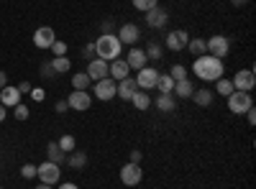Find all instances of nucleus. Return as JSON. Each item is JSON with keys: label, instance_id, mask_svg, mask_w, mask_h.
I'll return each instance as SVG.
<instances>
[{"label": "nucleus", "instance_id": "1", "mask_svg": "<svg viewBox=\"0 0 256 189\" xmlns=\"http://www.w3.org/2000/svg\"><path fill=\"white\" fill-rule=\"evenodd\" d=\"M192 74H195L198 79H202V82H216L226 74V64L218 56L202 54V56H195V61H192Z\"/></svg>", "mask_w": 256, "mask_h": 189}, {"label": "nucleus", "instance_id": "2", "mask_svg": "<svg viewBox=\"0 0 256 189\" xmlns=\"http://www.w3.org/2000/svg\"><path fill=\"white\" fill-rule=\"evenodd\" d=\"M92 44H95V56L102 59V61L120 59V54H123V44L118 41L116 33H102V36H98V41H92Z\"/></svg>", "mask_w": 256, "mask_h": 189}, {"label": "nucleus", "instance_id": "3", "mask_svg": "<svg viewBox=\"0 0 256 189\" xmlns=\"http://www.w3.org/2000/svg\"><path fill=\"white\" fill-rule=\"evenodd\" d=\"M226 100H228V110H230L233 115H244L246 110H251V108H254V97H251V92L233 90Z\"/></svg>", "mask_w": 256, "mask_h": 189}, {"label": "nucleus", "instance_id": "4", "mask_svg": "<svg viewBox=\"0 0 256 189\" xmlns=\"http://www.w3.org/2000/svg\"><path fill=\"white\" fill-rule=\"evenodd\" d=\"M36 179H38L41 184H49V187L59 184V179H62V166L54 164V161L38 164V166H36Z\"/></svg>", "mask_w": 256, "mask_h": 189}, {"label": "nucleus", "instance_id": "5", "mask_svg": "<svg viewBox=\"0 0 256 189\" xmlns=\"http://www.w3.org/2000/svg\"><path fill=\"white\" fill-rule=\"evenodd\" d=\"M205 46H208V54L210 56H218V59H226L230 54V38L223 36V33H216V36H210L205 41Z\"/></svg>", "mask_w": 256, "mask_h": 189}, {"label": "nucleus", "instance_id": "6", "mask_svg": "<svg viewBox=\"0 0 256 189\" xmlns=\"http://www.w3.org/2000/svg\"><path fill=\"white\" fill-rule=\"evenodd\" d=\"M116 87H118V82L110 79V77H105V79H98L95 85H92V97H98L100 102H110L116 97Z\"/></svg>", "mask_w": 256, "mask_h": 189}, {"label": "nucleus", "instance_id": "7", "mask_svg": "<svg viewBox=\"0 0 256 189\" xmlns=\"http://www.w3.org/2000/svg\"><path fill=\"white\" fill-rule=\"evenodd\" d=\"M67 105H70V110H77V113L90 110L92 108L90 90H72V95H67Z\"/></svg>", "mask_w": 256, "mask_h": 189}, {"label": "nucleus", "instance_id": "8", "mask_svg": "<svg viewBox=\"0 0 256 189\" xmlns=\"http://www.w3.org/2000/svg\"><path fill=\"white\" fill-rule=\"evenodd\" d=\"M187 41H190V33H187L184 28H174V31H169V33H166L164 46H166L169 51L180 54V51H184V49H187Z\"/></svg>", "mask_w": 256, "mask_h": 189}, {"label": "nucleus", "instance_id": "9", "mask_svg": "<svg viewBox=\"0 0 256 189\" xmlns=\"http://www.w3.org/2000/svg\"><path fill=\"white\" fill-rule=\"evenodd\" d=\"M233 90H241V92H251L256 87V74H254V67L248 69H238L236 74H233Z\"/></svg>", "mask_w": 256, "mask_h": 189}, {"label": "nucleus", "instance_id": "10", "mask_svg": "<svg viewBox=\"0 0 256 189\" xmlns=\"http://www.w3.org/2000/svg\"><path fill=\"white\" fill-rule=\"evenodd\" d=\"M134 79H136L138 90H144V92H152V90H156L159 69H154V67H144V69H138V74H136Z\"/></svg>", "mask_w": 256, "mask_h": 189}, {"label": "nucleus", "instance_id": "11", "mask_svg": "<svg viewBox=\"0 0 256 189\" xmlns=\"http://www.w3.org/2000/svg\"><path fill=\"white\" fill-rule=\"evenodd\" d=\"M120 182L126 187H138L144 182V172H141V164L128 161L126 166H120Z\"/></svg>", "mask_w": 256, "mask_h": 189}, {"label": "nucleus", "instance_id": "12", "mask_svg": "<svg viewBox=\"0 0 256 189\" xmlns=\"http://www.w3.org/2000/svg\"><path fill=\"white\" fill-rule=\"evenodd\" d=\"M54 41H56V33H54V28H52V26H38V28L34 31V46H36V49H41V51L52 49Z\"/></svg>", "mask_w": 256, "mask_h": 189}, {"label": "nucleus", "instance_id": "13", "mask_svg": "<svg viewBox=\"0 0 256 189\" xmlns=\"http://www.w3.org/2000/svg\"><path fill=\"white\" fill-rule=\"evenodd\" d=\"M138 38H141V28L136 23H123L118 28V41H120L123 46H136Z\"/></svg>", "mask_w": 256, "mask_h": 189}, {"label": "nucleus", "instance_id": "14", "mask_svg": "<svg viewBox=\"0 0 256 189\" xmlns=\"http://www.w3.org/2000/svg\"><path fill=\"white\" fill-rule=\"evenodd\" d=\"M166 23H169V13H166L162 5H156V8H152V10L146 13V26H148V28L162 31Z\"/></svg>", "mask_w": 256, "mask_h": 189}, {"label": "nucleus", "instance_id": "15", "mask_svg": "<svg viewBox=\"0 0 256 189\" xmlns=\"http://www.w3.org/2000/svg\"><path fill=\"white\" fill-rule=\"evenodd\" d=\"M126 64L131 67V69H144V67H148V59H146V51L144 49H138V46H131L128 49V54H126Z\"/></svg>", "mask_w": 256, "mask_h": 189}, {"label": "nucleus", "instance_id": "16", "mask_svg": "<svg viewBox=\"0 0 256 189\" xmlns=\"http://www.w3.org/2000/svg\"><path fill=\"white\" fill-rule=\"evenodd\" d=\"M108 77L116 79V82L131 77V67L126 64V59H113V61H108Z\"/></svg>", "mask_w": 256, "mask_h": 189}, {"label": "nucleus", "instance_id": "17", "mask_svg": "<svg viewBox=\"0 0 256 189\" xmlns=\"http://www.w3.org/2000/svg\"><path fill=\"white\" fill-rule=\"evenodd\" d=\"M136 90H138L136 79H134V77H126V79H120V82H118V87H116V97H120V100H126V102H131V97L136 95Z\"/></svg>", "mask_w": 256, "mask_h": 189}, {"label": "nucleus", "instance_id": "18", "mask_svg": "<svg viewBox=\"0 0 256 189\" xmlns=\"http://www.w3.org/2000/svg\"><path fill=\"white\" fill-rule=\"evenodd\" d=\"M88 77L92 79V82H98V79H105L108 77V61H102V59H90V64H88Z\"/></svg>", "mask_w": 256, "mask_h": 189}, {"label": "nucleus", "instance_id": "19", "mask_svg": "<svg viewBox=\"0 0 256 189\" xmlns=\"http://www.w3.org/2000/svg\"><path fill=\"white\" fill-rule=\"evenodd\" d=\"M18 102H20V92H18V87L6 85L3 90H0V105H6V108H16Z\"/></svg>", "mask_w": 256, "mask_h": 189}, {"label": "nucleus", "instance_id": "20", "mask_svg": "<svg viewBox=\"0 0 256 189\" xmlns=\"http://www.w3.org/2000/svg\"><path fill=\"white\" fill-rule=\"evenodd\" d=\"M152 105H156V110H162V113H174L177 110V97L174 95H159L156 100H152Z\"/></svg>", "mask_w": 256, "mask_h": 189}, {"label": "nucleus", "instance_id": "21", "mask_svg": "<svg viewBox=\"0 0 256 189\" xmlns=\"http://www.w3.org/2000/svg\"><path fill=\"white\" fill-rule=\"evenodd\" d=\"M195 90H198V87H195V82H192V79L187 77V79L174 82V90H172V95H174V97L180 95V97H184V100H187V97H192V92H195Z\"/></svg>", "mask_w": 256, "mask_h": 189}, {"label": "nucleus", "instance_id": "22", "mask_svg": "<svg viewBox=\"0 0 256 189\" xmlns=\"http://www.w3.org/2000/svg\"><path fill=\"white\" fill-rule=\"evenodd\" d=\"M190 100H195V105L198 108H210L212 105V100H216V95H212L210 90H205V87H200V90H195L192 92V97Z\"/></svg>", "mask_w": 256, "mask_h": 189}, {"label": "nucleus", "instance_id": "23", "mask_svg": "<svg viewBox=\"0 0 256 189\" xmlns=\"http://www.w3.org/2000/svg\"><path fill=\"white\" fill-rule=\"evenodd\" d=\"M46 161H54V164H59V166L67 161V154L59 149V143H56V141H52V143L46 146Z\"/></svg>", "mask_w": 256, "mask_h": 189}, {"label": "nucleus", "instance_id": "24", "mask_svg": "<svg viewBox=\"0 0 256 189\" xmlns=\"http://www.w3.org/2000/svg\"><path fill=\"white\" fill-rule=\"evenodd\" d=\"M144 51H146V59L148 61H162V56H164V46L159 44V41H148Z\"/></svg>", "mask_w": 256, "mask_h": 189}, {"label": "nucleus", "instance_id": "25", "mask_svg": "<svg viewBox=\"0 0 256 189\" xmlns=\"http://www.w3.org/2000/svg\"><path fill=\"white\" fill-rule=\"evenodd\" d=\"M131 102H134V108L136 110H148V108H152V95H146L144 90H136V95L131 97Z\"/></svg>", "mask_w": 256, "mask_h": 189}, {"label": "nucleus", "instance_id": "26", "mask_svg": "<svg viewBox=\"0 0 256 189\" xmlns=\"http://www.w3.org/2000/svg\"><path fill=\"white\" fill-rule=\"evenodd\" d=\"M187 51L192 54V56H202V54H208V46H205V38H190L187 41Z\"/></svg>", "mask_w": 256, "mask_h": 189}, {"label": "nucleus", "instance_id": "27", "mask_svg": "<svg viewBox=\"0 0 256 189\" xmlns=\"http://www.w3.org/2000/svg\"><path fill=\"white\" fill-rule=\"evenodd\" d=\"M92 79L88 77V72H77L72 74V90H90Z\"/></svg>", "mask_w": 256, "mask_h": 189}, {"label": "nucleus", "instance_id": "28", "mask_svg": "<svg viewBox=\"0 0 256 189\" xmlns=\"http://www.w3.org/2000/svg\"><path fill=\"white\" fill-rule=\"evenodd\" d=\"M156 90H159V95H172V90H174V79L169 77V74H159V79H156Z\"/></svg>", "mask_w": 256, "mask_h": 189}, {"label": "nucleus", "instance_id": "29", "mask_svg": "<svg viewBox=\"0 0 256 189\" xmlns=\"http://www.w3.org/2000/svg\"><path fill=\"white\" fill-rule=\"evenodd\" d=\"M52 67H54L56 74H67L72 69V61H70V56H54L52 59Z\"/></svg>", "mask_w": 256, "mask_h": 189}, {"label": "nucleus", "instance_id": "30", "mask_svg": "<svg viewBox=\"0 0 256 189\" xmlns=\"http://www.w3.org/2000/svg\"><path fill=\"white\" fill-rule=\"evenodd\" d=\"M67 164L72 166V169H82V166L88 164V154L84 151H72V154H67Z\"/></svg>", "mask_w": 256, "mask_h": 189}, {"label": "nucleus", "instance_id": "31", "mask_svg": "<svg viewBox=\"0 0 256 189\" xmlns=\"http://www.w3.org/2000/svg\"><path fill=\"white\" fill-rule=\"evenodd\" d=\"M216 92H218L220 97H228V95L233 92V82H230V79H226V77L216 79Z\"/></svg>", "mask_w": 256, "mask_h": 189}, {"label": "nucleus", "instance_id": "32", "mask_svg": "<svg viewBox=\"0 0 256 189\" xmlns=\"http://www.w3.org/2000/svg\"><path fill=\"white\" fill-rule=\"evenodd\" d=\"M59 149L64 151V154H72L74 149H77V141H74V136H59Z\"/></svg>", "mask_w": 256, "mask_h": 189}, {"label": "nucleus", "instance_id": "33", "mask_svg": "<svg viewBox=\"0 0 256 189\" xmlns=\"http://www.w3.org/2000/svg\"><path fill=\"white\" fill-rule=\"evenodd\" d=\"M131 5H134L136 10H141V13H148L152 8L159 5V0H131Z\"/></svg>", "mask_w": 256, "mask_h": 189}, {"label": "nucleus", "instance_id": "34", "mask_svg": "<svg viewBox=\"0 0 256 189\" xmlns=\"http://www.w3.org/2000/svg\"><path fill=\"white\" fill-rule=\"evenodd\" d=\"M169 77H172L174 82H180V79H187L190 74H187V69L182 64H172V67H169Z\"/></svg>", "mask_w": 256, "mask_h": 189}, {"label": "nucleus", "instance_id": "35", "mask_svg": "<svg viewBox=\"0 0 256 189\" xmlns=\"http://www.w3.org/2000/svg\"><path fill=\"white\" fill-rule=\"evenodd\" d=\"M49 51H52L54 56H67V51H70V46H67V44H64V41H59V38H56V41H54V44H52V49H49Z\"/></svg>", "mask_w": 256, "mask_h": 189}, {"label": "nucleus", "instance_id": "36", "mask_svg": "<svg viewBox=\"0 0 256 189\" xmlns=\"http://www.w3.org/2000/svg\"><path fill=\"white\" fill-rule=\"evenodd\" d=\"M13 115H16V120H28V115H31V110L26 108L24 102H18L16 108H13Z\"/></svg>", "mask_w": 256, "mask_h": 189}, {"label": "nucleus", "instance_id": "37", "mask_svg": "<svg viewBox=\"0 0 256 189\" xmlns=\"http://www.w3.org/2000/svg\"><path fill=\"white\" fill-rule=\"evenodd\" d=\"M28 97H31L34 102H44V100H46V90H44V87H31Z\"/></svg>", "mask_w": 256, "mask_h": 189}, {"label": "nucleus", "instance_id": "38", "mask_svg": "<svg viewBox=\"0 0 256 189\" xmlns=\"http://www.w3.org/2000/svg\"><path fill=\"white\" fill-rule=\"evenodd\" d=\"M20 177L24 179H36V164H24L20 166Z\"/></svg>", "mask_w": 256, "mask_h": 189}, {"label": "nucleus", "instance_id": "39", "mask_svg": "<svg viewBox=\"0 0 256 189\" xmlns=\"http://www.w3.org/2000/svg\"><path fill=\"white\" fill-rule=\"evenodd\" d=\"M56 72H54V67H52V61H44V64H41V77L44 79H52Z\"/></svg>", "mask_w": 256, "mask_h": 189}, {"label": "nucleus", "instance_id": "40", "mask_svg": "<svg viewBox=\"0 0 256 189\" xmlns=\"http://www.w3.org/2000/svg\"><path fill=\"white\" fill-rule=\"evenodd\" d=\"M70 110V105H67V97H64V100H56L54 102V113H67Z\"/></svg>", "mask_w": 256, "mask_h": 189}, {"label": "nucleus", "instance_id": "41", "mask_svg": "<svg viewBox=\"0 0 256 189\" xmlns=\"http://www.w3.org/2000/svg\"><path fill=\"white\" fill-rule=\"evenodd\" d=\"M16 87H18V92H20V95H28L34 85H31V82H20V85H16Z\"/></svg>", "mask_w": 256, "mask_h": 189}, {"label": "nucleus", "instance_id": "42", "mask_svg": "<svg viewBox=\"0 0 256 189\" xmlns=\"http://www.w3.org/2000/svg\"><path fill=\"white\" fill-rule=\"evenodd\" d=\"M56 189H80V187H77L74 182H59V184H56Z\"/></svg>", "mask_w": 256, "mask_h": 189}, {"label": "nucleus", "instance_id": "43", "mask_svg": "<svg viewBox=\"0 0 256 189\" xmlns=\"http://www.w3.org/2000/svg\"><path fill=\"white\" fill-rule=\"evenodd\" d=\"M244 115H246V120H248V125H254V123H256V110H254V108H251V110H246Z\"/></svg>", "mask_w": 256, "mask_h": 189}, {"label": "nucleus", "instance_id": "44", "mask_svg": "<svg viewBox=\"0 0 256 189\" xmlns=\"http://www.w3.org/2000/svg\"><path fill=\"white\" fill-rule=\"evenodd\" d=\"M102 33H113V20H102Z\"/></svg>", "mask_w": 256, "mask_h": 189}, {"label": "nucleus", "instance_id": "45", "mask_svg": "<svg viewBox=\"0 0 256 189\" xmlns=\"http://www.w3.org/2000/svg\"><path fill=\"white\" fill-rule=\"evenodd\" d=\"M84 56H88V59H95V44H88V46H84Z\"/></svg>", "mask_w": 256, "mask_h": 189}, {"label": "nucleus", "instance_id": "46", "mask_svg": "<svg viewBox=\"0 0 256 189\" xmlns=\"http://www.w3.org/2000/svg\"><path fill=\"white\" fill-rule=\"evenodd\" d=\"M141 159H144V156H141V151H138V149H134V151H131V161H134V164H141Z\"/></svg>", "mask_w": 256, "mask_h": 189}, {"label": "nucleus", "instance_id": "47", "mask_svg": "<svg viewBox=\"0 0 256 189\" xmlns=\"http://www.w3.org/2000/svg\"><path fill=\"white\" fill-rule=\"evenodd\" d=\"M6 85H8V74H6L3 69H0V90H3Z\"/></svg>", "mask_w": 256, "mask_h": 189}, {"label": "nucleus", "instance_id": "48", "mask_svg": "<svg viewBox=\"0 0 256 189\" xmlns=\"http://www.w3.org/2000/svg\"><path fill=\"white\" fill-rule=\"evenodd\" d=\"M8 118V108H6V105H0V123H3Z\"/></svg>", "mask_w": 256, "mask_h": 189}, {"label": "nucleus", "instance_id": "49", "mask_svg": "<svg viewBox=\"0 0 256 189\" xmlns=\"http://www.w3.org/2000/svg\"><path fill=\"white\" fill-rule=\"evenodd\" d=\"M34 189H54V187H49V184H41V182H38V184H36Z\"/></svg>", "mask_w": 256, "mask_h": 189}, {"label": "nucleus", "instance_id": "50", "mask_svg": "<svg viewBox=\"0 0 256 189\" xmlns=\"http://www.w3.org/2000/svg\"><path fill=\"white\" fill-rule=\"evenodd\" d=\"M230 3H233V5L238 8V5H246V0H230Z\"/></svg>", "mask_w": 256, "mask_h": 189}, {"label": "nucleus", "instance_id": "51", "mask_svg": "<svg viewBox=\"0 0 256 189\" xmlns=\"http://www.w3.org/2000/svg\"><path fill=\"white\" fill-rule=\"evenodd\" d=\"M0 189H3V187H0Z\"/></svg>", "mask_w": 256, "mask_h": 189}]
</instances>
